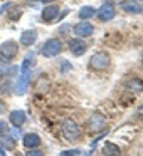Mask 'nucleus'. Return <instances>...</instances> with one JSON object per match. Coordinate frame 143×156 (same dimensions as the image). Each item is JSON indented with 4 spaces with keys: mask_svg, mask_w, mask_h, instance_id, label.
Listing matches in <instances>:
<instances>
[{
    "mask_svg": "<svg viewBox=\"0 0 143 156\" xmlns=\"http://www.w3.org/2000/svg\"><path fill=\"white\" fill-rule=\"evenodd\" d=\"M61 134H62V138H64L66 141L74 143V141H78V139L81 138L82 133H81V128L78 126L76 121H72V119H64L62 124H61Z\"/></svg>",
    "mask_w": 143,
    "mask_h": 156,
    "instance_id": "nucleus-1",
    "label": "nucleus"
},
{
    "mask_svg": "<svg viewBox=\"0 0 143 156\" xmlns=\"http://www.w3.org/2000/svg\"><path fill=\"white\" fill-rule=\"evenodd\" d=\"M109 64H111V57H109V54L105 51L96 52V54H93L91 59H89V69H91V71H106V69L109 67Z\"/></svg>",
    "mask_w": 143,
    "mask_h": 156,
    "instance_id": "nucleus-2",
    "label": "nucleus"
},
{
    "mask_svg": "<svg viewBox=\"0 0 143 156\" xmlns=\"http://www.w3.org/2000/svg\"><path fill=\"white\" fill-rule=\"evenodd\" d=\"M62 42L59 39H49V41L44 42V45L41 47V54L44 57H57L62 52Z\"/></svg>",
    "mask_w": 143,
    "mask_h": 156,
    "instance_id": "nucleus-3",
    "label": "nucleus"
},
{
    "mask_svg": "<svg viewBox=\"0 0 143 156\" xmlns=\"http://www.w3.org/2000/svg\"><path fill=\"white\" fill-rule=\"evenodd\" d=\"M19 54V44L15 41H5L0 44V57L4 61L10 62L12 59H15Z\"/></svg>",
    "mask_w": 143,
    "mask_h": 156,
    "instance_id": "nucleus-4",
    "label": "nucleus"
},
{
    "mask_svg": "<svg viewBox=\"0 0 143 156\" xmlns=\"http://www.w3.org/2000/svg\"><path fill=\"white\" fill-rule=\"evenodd\" d=\"M96 17L101 22H109L116 17V9L111 2H106L105 5H101L99 9H96Z\"/></svg>",
    "mask_w": 143,
    "mask_h": 156,
    "instance_id": "nucleus-5",
    "label": "nucleus"
},
{
    "mask_svg": "<svg viewBox=\"0 0 143 156\" xmlns=\"http://www.w3.org/2000/svg\"><path fill=\"white\" fill-rule=\"evenodd\" d=\"M68 47H69V52H71L72 55H76V57H81V55H84L86 51H88V44H86L84 41H81L79 37L69 39Z\"/></svg>",
    "mask_w": 143,
    "mask_h": 156,
    "instance_id": "nucleus-6",
    "label": "nucleus"
},
{
    "mask_svg": "<svg viewBox=\"0 0 143 156\" xmlns=\"http://www.w3.org/2000/svg\"><path fill=\"white\" fill-rule=\"evenodd\" d=\"M72 30H74V34L78 35L79 39L91 37V35L94 34V25L88 20H81L79 24H76L74 27H72Z\"/></svg>",
    "mask_w": 143,
    "mask_h": 156,
    "instance_id": "nucleus-7",
    "label": "nucleus"
},
{
    "mask_svg": "<svg viewBox=\"0 0 143 156\" xmlns=\"http://www.w3.org/2000/svg\"><path fill=\"white\" fill-rule=\"evenodd\" d=\"M106 124H108V119H106V116L101 114V112H94V114L89 118V129H91V133L103 131V129L106 128Z\"/></svg>",
    "mask_w": 143,
    "mask_h": 156,
    "instance_id": "nucleus-8",
    "label": "nucleus"
},
{
    "mask_svg": "<svg viewBox=\"0 0 143 156\" xmlns=\"http://www.w3.org/2000/svg\"><path fill=\"white\" fill-rule=\"evenodd\" d=\"M59 12H61V9H59V5H57V4H49L47 7H46L44 10H42V14H41L42 22H46V24H51V22L57 20Z\"/></svg>",
    "mask_w": 143,
    "mask_h": 156,
    "instance_id": "nucleus-9",
    "label": "nucleus"
},
{
    "mask_svg": "<svg viewBox=\"0 0 143 156\" xmlns=\"http://www.w3.org/2000/svg\"><path fill=\"white\" fill-rule=\"evenodd\" d=\"M119 9H121L125 14H133V15L143 14V4H140V2H133V0L121 2V4H119Z\"/></svg>",
    "mask_w": 143,
    "mask_h": 156,
    "instance_id": "nucleus-10",
    "label": "nucleus"
},
{
    "mask_svg": "<svg viewBox=\"0 0 143 156\" xmlns=\"http://www.w3.org/2000/svg\"><path fill=\"white\" fill-rule=\"evenodd\" d=\"M31 71H20V77H19L17 84H15V92L19 96H22L29 87V82H31Z\"/></svg>",
    "mask_w": 143,
    "mask_h": 156,
    "instance_id": "nucleus-11",
    "label": "nucleus"
},
{
    "mask_svg": "<svg viewBox=\"0 0 143 156\" xmlns=\"http://www.w3.org/2000/svg\"><path fill=\"white\" fill-rule=\"evenodd\" d=\"M9 121H10L12 128H20V126H24L25 121H27V114H25L24 111H20V109H15V111H12L10 114H9Z\"/></svg>",
    "mask_w": 143,
    "mask_h": 156,
    "instance_id": "nucleus-12",
    "label": "nucleus"
},
{
    "mask_svg": "<svg viewBox=\"0 0 143 156\" xmlns=\"http://www.w3.org/2000/svg\"><path fill=\"white\" fill-rule=\"evenodd\" d=\"M41 143H42L41 136L35 134V133H27V134H24V138H22V144H24V148H27V149L39 148Z\"/></svg>",
    "mask_w": 143,
    "mask_h": 156,
    "instance_id": "nucleus-13",
    "label": "nucleus"
},
{
    "mask_svg": "<svg viewBox=\"0 0 143 156\" xmlns=\"http://www.w3.org/2000/svg\"><path fill=\"white\" fill-rule=\"evenodd\" d=\"M37 41V30L35 29H27L20 34V44L24 47H32Z\"/></svg>",
    "mask_w": 143,
    "mask_h": 156,
    "instance_id": "nucleus-14",
    "label": "nucleus"
},
{
    "mask_svg": "<svg viewBox=\"0 0 143 156\" xmlns=\"http://www.w3.org/2000/svg\"><path fill=\"white\" fill-rule=\"evenodd\" d=\"M103 154L105 156H119L121 154V149H119V146H116L115 143L106 141L105 144H103Z\"/></svg>",
    "mask_w": 143,
    "mask_h": 156,
    "instance_id": "nucleus-15",
    "label": "nucleus"
},
{
    "mask_svg": "<svg viewBox=\"0 0 143 156\" xmlns=\"http://www.w3.org/2000/svg\"><path fill=\"white\" fill-rule=\"evenodd\" d=\"M94 15H96V9L93 7V5H84V7H81L78 12V17L81 19V20H89V19H93Z\"/></svg>",
    "mask_w": 143,
    "mask_h": 156,
    "instance_id": "nucleus-16",
    "label": "nucleus"
},
{
    "mask_svg": "<svg viewBox=\"0 0 143 156\" xmlns=\"http://www.w3.org/2000/svg\"><path fill=\"white\" fill-rule=\"evenodd\" d=\"M0 144L4 146L5 149H14L15 144H17V141H15V138L12 134H9L7 133H4V134H0Z\"/></svg>",
    "mask_w": 143,
    "mask_h": 156,
    "instance_id": "nucleus-17",
    "label": "nucleus"
},
{
    "mask_svg": "<svg viewBox=\"0 0 143 156\" xmlns=\"http://www.w3.org/2000/svg\"><path fill=\"white\" fill-rule=\"evenodd\" d=\"M0 74L2 76H15L17 74V67H15V66H10L9 61H4V59H2V62H0Z\"/></svg>",
    "mask_w": 143,
    "mask_h": 156,
    "instance_id": "nucleus-18",
    "label": "nucleus"
},
{
    "mask_svg": "<svg viewBox=\"0 0 143 156\" xmlns=\"http://www.w3.org/2000/svg\"><path fill=\"white\" fill-rule=\"evenodd\" d=\"M126 87L133 92H141L143 91V81L138 77H133V79H128L126 81Z\"/></svg>",
    "mask_w": 143,
    "mask_h": 156,
    "instance_id": "nucleus-19",
    "label": "nucleus"
},
{
    "mask_svg": "<svg viewBox=\"0 0 143 156\" xmlns=\"http://www.w3.org/2000/svg\"><path fill=\"white\" fill-rule=\"evenodd\" d=\"M34 64H35V54L34 52H29V54L25 55L24 62H22L20 71H31V69L34 67Z\"/></svg>",
    "mask_w": 143,
    "mask_h": 156,
    "instance_id": "nucleus-20",
    "label": "nucleus"
},
{
    "mask_svg": "<svg viewBox=\"0 0 143 156\" xmlns=\"http://www.w3.org/2000/svg\"><path fill=\"white\" fill-rule=\"evenodd\" d=\"M12 9H14V7H12ZM20 15H22V10L19 7H15L14 10H10V15H9V17H10V20H19Z\"/></svg>",
    "mask_w": 143,
    "mask_h": 156,
    "instance_id": "nucleus-21",
    "label": "nucleus"
},
{
    "mask_svg": "<svg viewBox=\"0 0 143 156\" xmlns=\"http://www.w3.org/2000/svg\"><path fill=\"white\" fill-rule=\"evenodd\" d=\"M61 156H81V149L74 148V149H66L61 153Z\"/></svg>",
    "mask_w": 143,
    "mask_h": 156,
    "instance_id": "nucleus-22",
    "label": "nucleus"
},
{
    "mask_svg": "<svg viewBox=\"0 0 143 156\" xmlns=\"http://www.w3.org/2000/svg\"><path fill=\"white\" fill-rule=\"evenodd\" d=\"M25 156H44V153H42L41 149L34 148V149H27V153H25Z\"/></svg>",
    "mask_w": 143,
    "mask_h": 156,
    "instance_id": "nucleus-23",
    "label": "nucleus"
},
{
    "mask_svg": "<svg viewBox=\"0 0 143 156\" xmlns=\"http://www.w3.org/2000/svg\"><path fill=\"white\" fill-rule=\"evenodd\" d=\"M7 131H9V124L0 119V134H4V133H7Z\"/></svg>",
    "mask_w": 143,
    "mask_h": 156,
    "instance_id": "nucleus-24",
    "label": "nucleus"
},
{
    "mask_svg": "<svg viewBox=\"0 0 143 156\" xmlns=\"http://www.w3.org/2000/svg\"><path fill=\"white\" fill-rule=\"evenodd\" d=\"M69 27H71L69 24H62V25H61V29H59V32H61V34H69V30H71Z\"/></svg>",
    "mask_w": 143,
    "mask_h": 156,
    "instance_id": "nucleus-25",
    "label": "nucleus"
},
{
    "mask_svg": "<svg viewBox=\"0 0 143 156\" xmlns=\"http://www.w3.org/2000/svg\"><path fill=\"white\" fill-rule=\"evenodd\" d=\"M9 7H12V2H9V4L2 5V9H0V14H5V10H7Z\"/></svg>",
    "mask_w": 143,
    "mask_h": 156,
    "instance_id": "nucleus-26",
    "label": "nucleus"
},
{
    "mask_svg": "<svg viewBox=\"0 0 143 156\" xmlns=\"http://www.w3.org/2000/svg\"><path fill=\"white\" fill-rule=\"evenodd\" d=\"M5 111H7V106H5L4 101H0V114H4Z\"/></svg>",
    "mask_w": 143,
    "mask_h": 156,
    "instance_id": "nucleus-27",
    "label": "nucleus"
},
{
    "mask_svg": "<svg viewBox=\"0 0 143 156\" xmlns=\"http://www.w3.org/2000/svg\"><path fill=\"white\" fill-rule=\"evenodd\" d=\"M0 156H7V153H5V148L2 144H0Z\"/></svg>",
    "mask_w": 143,
    "mask_h": 156,
    "instance_id": "nucleus-28",
    "label": "nucleus"
},
{
    "mask_svg": "<svg viewBox=\"0 0 143 156\" xmlns=\"http://www.w3.org/2000/svg\"><path fill=\"white\" fill-rule=\"evenodd\" d=\"M138 116H140V118H143V106H140V108H138Z\"/></svg>",
    "mask_w": 143,
    "mask_h": 156,
    "instance_id": "nucleus-29",
    "label": "nucleus"
},
{
    "mask_svg": "<svg viewBox=\"0 0 143 156\" xmlns=\"http://www.w3.org/2000/svg\"><path fill=\"white\" fill-rule=\"evenodd\" d=\"M41 2H44V4H52V0H41Z\"/></svg>",
    "mask_w": 143,
    "mask_h": 156,
    "instance_id": "nucleus-30",
    "label": "nucleus"
},
{
    "mask_svg": "<svg viewBox=\"0 0 143 156\" xmlns=\"http://www.w3.org/2000/svg\"><path fill=\"white\" fill-rule=\"evenodd\" d=\"M133 2H140V4H141V2H143V0H133Z\"/></svg>",
    "mask_w": 143,
    "mask_h": 156,
    "instance_id": "nucleus-31",
    "label": "nucleus"
}]
</instances>
